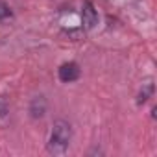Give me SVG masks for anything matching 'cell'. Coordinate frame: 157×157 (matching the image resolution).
Listing matches in <instances>:
<instances>
[{
	"label": "cell",
	"instance_id": "1",
	"mask_svg": "<svg viewBox=\"0 0 157 157\" xmlns=\"http://www.w3.org/2000/svg\"><path fill=\"white\" fill-rule=\"evenodd\" d=\"M72 140V126L67 120H56L46 142V150L52 155H65Z\"/></svg>",
	"mask_w": 157,
	"mask_h": 157
},
{
	"label": "cell",
	"instance_id": "2",
	"mask_svg": "<svg viewBox=\"0 0 157 157\" xmlns=\"http://www.w3.org/2000/svg\"><path fill=\"white\" fill-rule=\"evenodd\" d=\"M82 76V68L76 61H68V63H63L59 68H57V78L63 82V83H72L76 80H80Z\"/></svg>",
	"mask_w": 157,
	"mask_h": 157
},
{
	"label": "cell",
	"instance_id": "3",
	"mask_svg": "<svg viewBox=\"0 0 157 157\" xmlns=\"http://www.w3.org/2000/svg\"><path fill=\"white\" fill-rule=\"evenodd\" d=\"M82 24H83V30H94L98 24V11L89 0H85L82 6Z\"/></svg>",
	"mask_w": 157,
	"mask_h": 157
},
{
	"label": "cell",
	"instance_id": "4",
	"mask_svg": "<svg viewBox=\"0 0 157 157\" xmlns=\"http://www.w3.org/2000/svg\"><path fill=\"white\" fill-rule=\"evenodd\" d=\"M46 109H48V102H46V98H44L43 94L33 96L32 102H30V107H28L32 118H41V117H44Z\"/></svg>",
	"mask_w": 157,
	"mask_h": 157
},
{
	"label": "cell",
	"instance_id": "5",
	"mask_svg": "<svg viewBox=\"0 0 157 157\" xmlns=\"http://www.w3.org/2000/svg\"><path fill=\"white\" fill-rule=\"evenodd\" d=\"M151 96H153V83H151V82H146V83L142 85V89L139 91V94H137V104L142 105V104H146Z\"/></svg>",
	"mask_w": 157,
	"mask_h": 157
},
{
	"label": "cell",
	"instance_id": "6",
	"mask_svg": "<svg viewBox=\"0 0 157 157\" xmlns=\"http://www.w3.org/2000/svg\"><path fill=\"white\" fill-rule=\"evenodd\" d=\"M11 19H13L11 8H10L6 2H2V0H0V22H6V21H11Z\"/></svg>",
	"mask_w": 157,
	"mask_h": 157
},
{
	"label": "cell",
	"instance_id": "7",
	"mask_svg": "<svg viewBox=\"0 0 157 157\" xmlns=\"http://www.w3.org/2000/svg\"><path fill=\"white\" fill-rule=\"evenodd\" d=\"M6 113H8V107H6L4 104H0V117H4Z\"/></svg>",
	"mask_w": 157,
	"mask_h": 157
}]
</instances>
